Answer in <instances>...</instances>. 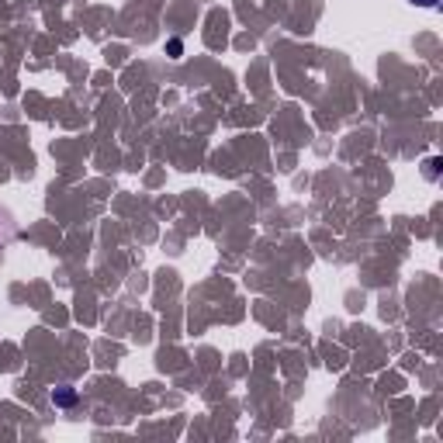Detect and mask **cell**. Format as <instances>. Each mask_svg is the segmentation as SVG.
<instances>
[{
	"mask_svg": "<svg viewBox=\"0 0 443 443\" xmlns=\"http://www.w3.org/2000/svg\"><path fill=\"white\" fill-rule=\"evenodd\" d=\"M408 4H415V8H436L440 0H408Z\"/></svg>",
	"mask_w": 443,
	"mask_h": 443,
	"instance_id": "3",
	"label": "cell"
},
{
	"mask_svg": "<svg viewBox=\"0 0 443 443\" xmlns=\"http://www.w3.org/2000/svg\"><path fill=\"white\" fill-rule=\"evenodd\" d=\"M166 49H170V56H180V52H184V42H180V39H173Z\"/></svg>",
	"mask_w": 443,
	"mask_h": 443,
	"instance_id": "2",
	"label": "cell"
},
{
	"mask_svg": "<svg viewBox=\"0 0 443 443\" xmlns=\"http://www.w3.org/2000/svg\"><path fill=\"white\" fill-rule=\"evenodd\" d=\"M77 402V391L70 388V384H63V388H56L52 391V405H59V408H70Z\"/></svg>",
	"mask_w": 443,
	"mask_h": 443,
	"instance_id": "1",
	"label": "cell"
}]
</instances>
